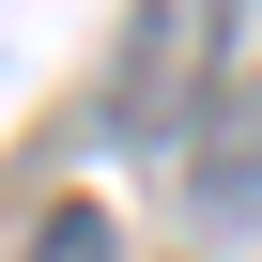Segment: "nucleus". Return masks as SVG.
<instances>
[{
	"label": "nucleus",
	"mask_w": 262,
	"mask_h": 262,
	"mask_svg": "<svg viewBox=\"0 0 262 262\" xmlns=\"http://www.w3.org/2000/svg\"><path fill=\"white\" fill-rule=\"evenodd\" d=\"M31 262H123V247H108V201H47V216H31Z\"/></svg>",
	"instance_id": "3"
},
{
	"label": "nucleus",
	"mask_w": 262,
	"mask_h": 262,
	"mask_svg": "<svg viewBox=\"0 0 262 262\" xmlns=\"http://www.w3.org/2000/svg\"><path fill=\"white\" fill-rule=\"evenodd\" d=\"M216 31H231V0H155L123 31V123H201L216 108Z\"/></svg>",
	"instance_id": "1"
},
{
	"label": "nucleus",
	"mask_w": 262,
	"mask_h": 262,
	"mask_svg": "<svg viewBox=\"0 0 262 262\" xmlns=\"http://www.w3.org/2000/svg\"><path fill=\"white\" fill-rule=\"evenodd\" d=\"M201 216H262V77H216V123H201Z\"/></svg>",
	"instance_id": "2"
}]
</instances>
